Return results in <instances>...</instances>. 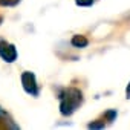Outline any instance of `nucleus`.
Instances as JSON below:
<instances>
[{
    "mask_svg": "<svg viewBox=\"0 0 130 130\" xmlns=\"http://www.w3.org/2000/svg\"><path fill=\"white\" fill-rule=\"evenodd\" d=\"M81 100H83L81 93L77 89H69L61 96V104H60L61 113L63 115H72L75 112V109L81 104Z\"/></svg>",
    "mask_w": 130,
    "mask_h": 130,
    "instance_id": "nucleus-1",
    "label": "nucleus"
},
{
    "mask_svg": "<svg viewBox=\"0 0 130 130\" xmlns=\"http://www.w3.org/2000/svg\"><path fill=\"white\" fill-rule=\"evenodd\" d=\"M22 84L26 93L29 95H38V87L35 81V75L32 72H23L22 74Z\"/></svg>",
    "mask_w": 130,
    "mask_h": 130,
    "instance_id": "nucleus-2",
    "label": "nucleus"
},
{
    "mask_svg": "<svg viewBox=\"0 0 130 130\" xmlns=\"http://www.w3.org/2000/svg\"><path fill=\"white\" fill-rule=\"evenodd\" d=\"M0 57H2L6 63H12L17 58V49L14 44L6 43L5 40L0 41Z\"/></svg>",
    "mask_w": 130,
    "mask_h": 130,
    "instance_id": "nucleus-3",
    "label": "nucleus"
},
{
    "mask_svg": "<svg viewBox=\"0 0 130 130\" xmlns=\"http://www.w3.org/2000/svg\"><path fill=\"white\" fill-rule=\"evenodd\" d=\"M87 43H89L87 38L83 37V35H74V38H72V44H74L75 47H86Z\"/></svg>",
    "mask_w": 130,
    "mask_h": 130,
    "instance_id": "nucleus-4",
    "label": "nucleus"
},
{
    "mask_svg": "<svg viewBox=\"0 0 130 130\" xmlns=\"http://www.w3.org/2000/svg\"><path fill=\"white\" fill-rule=\"evenodd\" d=\"M75 2H77L78 6H90L95 0H75Z\"/></svg>",
    "mask_w": 130,
    "mask_h": 130,
    "instance_id": "nucleus-5",
    "label": "nucleus"
},
{
    "mask_svg": "<svg viewBox=\"0 0 130 130\" xmlns=\"http://www.w3.org/2000/svg\"><path fill=\"white\" fill-rule=\"evenodd\" d=\"M100 127H104V122H92V124H89V128H100Z\"/></svg>",
    "mask_w": 130,
    "mask_h": 130,
    "instance_id": "nucleus-6",
    "label": "nucleus"
},
{
    "mask_svg": "<svg viewBox=\"0 0 130 130\" xmlns=\"http://www.w3.org/2000/svg\"><path fill=\"white\" fill-rule=\"evenodd\" d=\"M115 115H116V112H115V110H110V112H107V116H109V119H110V121L115 118Z\"/></svg>",
    "mask_w": 130,
    "mask_h": 130,
    "instance_id": "nucleus-7",
    "label": "nucleus"
},
{
    "mask_svg": "<svg viewBox=\"0 0 130 130\" xmlns=\"http://www.w3.org/2000/svg\"><path fill=\"white\" fill-rule=\"evenodd\" d=\"M125 95H127V98H130V83H128V86L125 89Z\"/></svg>",
    "mask_w": 130,
    "mask_h": 130,
    "instance_id": "nucleus-8",
    "label": "nucleus"
}]
</instances>
